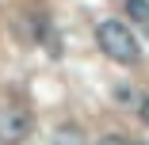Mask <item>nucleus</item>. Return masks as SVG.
Segmentation results:
<instances>
[{
  "label": "nucleus",
  "instance_id": "f257e3e1",
  "mask_svg": "<svg viewBox=\"0 0 149 145\" xmlns=\"http://www.w3.org/2000/svg\"><path fill=\"white\" fill-rule=\"evenodd\" d=\"M96 46L115 65H138L141 61V46L134 38V31L126 23H118V19H100L96 23Z\"/></svg>",
  "mask_w": 149,
  "mask_h": 145
},
{
  "label": "nucleus",
  "instance_id": "f03ea898",
  "mask_svg": "<svg viewBox=\"0 0 149 145\" xmlns=\"http://www.w3.org/2000/svg\"><path fill=\"white\" fill-rule=\"evenodd\" d=\"M31 126H35V119L23 107L0 111V145H23L27 137H31Z\"/></svg>",
  "mask_w": 149,
  "mask_h": 145
},
{
  "label": "nucleus",
  "instance_id": "7ed1b4c3",
  "mask_svg": "<svg viewBox=\"0 0 149 145\" xmlns=\"http://www.w3.org/2000/svg\"><path fill=\"white\" fill-rule=\"evenodd\" d=\"M126 15L138 27H145V35H149V0H126Z\"/></svg>",
  "mask_w": 149,
  "mask_h": 145
},
{
  "label": "nucleus",
  "instance_id": "20e7f679",
  "mask_svg": "<svg viewBox=\"0 0 149 145\" xmlns=\"http://www.w3.org/2000/svg\"><path fill=\"white\" fill-rule=\"evenodd\" d=\"M38 38H42V46L50 50V57H61V38H57V31L42 19V27H38Z\"/></svg>",
  "mask_w": 149,
  "mask_h": 145
},
{
  "label": "nucleus",
  "instance_id": "39448f33",
  "mask_svg": "<svg viewBox=\"0 0 149 145\" xmlns=\"http://www.w3.org/2000/svg\"><path fill=\"white\" fill-rule=\"evenodd\" d=\"M54 145H84V137H80L73 126H65V130H57V134H54Z\"/></svg>",
  "mask_w": 149,
  "mask_h": 145
},
{
  "label": "nucleus",
  "instance_id": "423d86ee",
  "mask_svg": "<svg viewBox=\"0 0 149 145\" xmlns=\"http://www.w3.org/2000/svg\"><path fill=\"white\" fill-rule=\"evenodd\" d=\"M96 145H134V141H130V137H123V134H103Z\"/></svg>",
  "mask_w": 149,
  "mask_h": 145
},
{
  "label": "nucleus",
  "instance_id": "0eeeda50",
  "mask_svg": "<svg viewBox=\"0 0 149 145\" xmlns=\"http://www.w3.org/2000/svg\"><path fill=\"white\" fill-rule=\"evenodd\" d=\"M138 119H141V122H145V126H149V96H145V99H141V103H138Z\"/></svg>",
  "mask_w": 149,
  "mask_h": 145
},
{
  "label": "nucleus",
  "instance_id": "6e6552de",
  "mask_svg": "<svg viewBox=\"0 0 149 145\" xmlns=\"http://www.w3.org/2000/svg\"><path fill=\"white\" fill-rule=\"evenodd\" d=\"M138 145H149V141H138Z\"/></svg>",
  "mask_w": 149,
  "mask_h": 145
}]
</instances>
